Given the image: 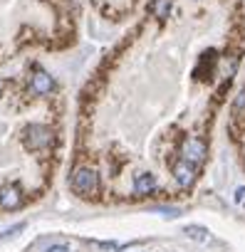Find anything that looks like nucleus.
Returning a JSON list of instances; mask_svg holds the SVG:
<instances>
[{"label": "nucleus", "mask_w": 245, "mask_h": 252, "mask_svg": "<svg viewBox=\"0 0 245 252\" xmlns=\"http://www.w3.org/2000/svg\"><path fill=\"white\" fill-rule=\"evenodd\" d=\"M30 89H33L35 94L45 96V94H50V92L55 89V79H52L45 69H35V74H33V79H30Z\"/></svg>", "instance_id": "4"}, {"label": "nucleus", "mask_w": 245, "mask_h": 252, "mask_svg": "<svg viewBox=\"0 0 245 252\" xmlns=\"http://www.w3.org/2000/svg\"><path fill=\"white\" fill-rule=\"evenodd\" d=\"M23 227H25V222H20V225H13V227H10V230L5 232V235H0V242H5V240H10V237H13V235H15L18 230H23Z\"/></svg>", "instance_id": "12"}, {"label": "nucleus", "mask_w": 245, "mask_h": 252, "mask_svg": "<svg viewBox=\"0 0 245 252\" xmlns=\"http://www.w3.org/2000/svg\"><path fill=\"white\" fill-rule=\"evenodd\" d=\"M169 8H171V0H156V5H154V10H156L159 18H166L169 15Z\"/></svg>", "instance_id": "9"}, {"label": "nucleus", "mask_w": 245, "mask_h": 252, "mask_svg": "<svg viewBox=\"0 0 245 252\" xmlns=\"http://www.w3.org/2000/svg\"><path fill=\"white\" fill-rule=\"evenodd\" d=\"M235 111H245V84H243V89L235 96Z\"/></svg>", "instance_id": "10"}, {"label": "nucleus", "mask_w": 245, "mask_h": 252, "mask_svg": "<svg viewBox=\"0 0 245 252\" xmlns=\"http://www.w3.org/2000/svg\"><path fill=\"white\" fill-rule=\"evenodd\" d=\"M243 198H245V188H238V190H235V203H240Z\"/></svg>", "instance_id": "14"}, {"label": "nucleus", "mask_w": 245, "mask_h": 252, "mask_svg": "<svg viewBox=\"0 0 245 252\" xmlns=\"http://www.w3.org/2000/svg\"><path fill=\"white\" fill-rule=\"evenodd\" d=\"M23 144L28 151H45L52 144V131L42 124H28L23 129Z\"/></svg>", "instance_id": "1"}, {"label": "nucleus", "mask_w": 245, "mask_h": 252, "mask_svg": "<svg viewBox=\"0 0 245 252\" xmlns=\"http://www.w3.org/2000/svg\"><path fill=\"white\" fill-rule=\"evenodd\" d=\"M181 154H183V161H186V163H191V166H198V163H203V161H206V154H208V149H206V141H203V139H196V136H191V139H186V141H183V149H181Z\"/></svg>", "instance_id": "3"}, {"label": "nucleus", "mask_w": 245, "mask_h": 252, "mask_svg": "<svg viewBox=\"0 0 245 252\" xmlns=\"http://www.w3.org/2000/svg\"><path fill=\"white\" fill-rule=\"evenodd\" d=\"M154 213H164L166 218H178V215H181V210H178V208H164V205H161V208H156Z\"/></svg>", "instance_id": "11"}, {"label": "nucleus", "mask_w": 245, "mask_h": 252, "mask_svg": "<svg viewBox=\"0 0 245 252\" xmlns=\"http://www.w3.org/2000/svg\"><path fill=\"white\" fill-rule=\"evenodd\" d=\"M156 188V178L151 176V173H139L137 178H134V190L139 193V195H146V193H151Z\"/></svg>", "instance_id": "7"}, {"label": "nucleus", "mask_w": 245, "mask_h": 252, "mask_svg": "<svg viewBox=\"0 0 245 252\" xmlns=\"http://www.w3.org/2000/svg\"><path fill=\"white\" fill-rule=\"evenodd\" d=\"M0 92H3V84H0Z\"/></svg>", "instance_id": "15"}, {"label": "nucleus", "mask_w": 245, "mask_h": 252, "mask_svg": "<svg viewBox=\"0 0 245 252\" xmlns=\"http://www.w3.org/2000/svg\"><path fill=\"white\" fill-rule=\"evenodd\" d=\"M20 203H23L20 188H15V186H3L0 188V208L15 210V208H20Z\"/></svg>", "instance_id": "5"}, {"label": "nucleus", "mask_w": 245, "mask_h": 252, "mask_svg": "<svg viewBox=\"0 0 245 252\" xmlns=\"http://www.w3.org/2000/svg\"><path fill=\"white\" fill-rule=\"evenodd\" d=\"M183 232H186L188 237L198 240V242H206V240H208V230H206V227H201V225H188Z\"/></svg>", "instance_id": "8"}, {"label": "nucleus", "mask_w": 245, "mask_h": 252, "mask_svg": "<svg viewBox=\"0 0 245 252\" xmlns=\"http://www.w3.org/2000/svg\"><path fill=\"white\" fill-rule=\"evenodd\" d=\"M174 178H176V183H178L181 188L193 186V181H196V166H191V163H186V161H178L176 168H174Z\"/></svg>", "instance_id": "6"}, {"label": "nucleus", "mask_w": 245, "mask_h": 252, "mask_svg": "<svg viewBox=\"0 0 245 252\" xmlns=\"http://www.w3.org/2000/svg\"><path fill=\"white\" fill-rule=\"evenodd\" d=\"M70 183H72V188H74L77 193H82V195H94L97 188H99V176H97V171H92V168H74Z\"/></svg>", "instance_id": "2"}, {"label": "nucleus", "mask_w": 245, "mask_h": 252, "mask_svg": "<svg viewBox=\"0 0 245 252\" xmlns=\"http://www.w3.org/2000/svg\"><path fill=\"white\" fill-rule=\"evenodd\" d=\"M47 252H70V247L67 245H52V247H47Z\"/></svg>", "instance_id": "13"}]
</instances>
